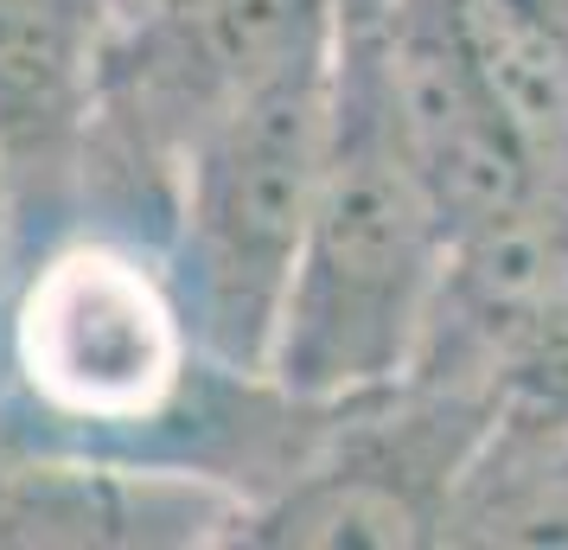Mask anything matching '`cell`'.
<instances>
[{"label": "cell", "mask_w": 568, "mask_h": 550, "mask_svg": "<svg viewBox=\"0 0 568 550\" xmlns=\"http://www.w3.org/2000/svg\"><path fill=\"white\" fill-rule=\"evenodd\" d=\"M447 257L454 231L403 141L371 0H338L326 167L268 384L301 403H345L415 371L440 308Z\"/></svg>", "instance_id": "1"}, {"label": "cell", "mask_w": 568, "mask_h": 550, "mask_svg": "<svg viewBox=\"0 0 568 550\" xmlns=\"http://www.w3.org/2000/svg\"><path fill=\"white\" fill-rule=\"evenodd\" d=\"M333 46L313 39L231 90L173 167V289L211 366L268 378L333 129Z\"/></svg>", "instance_id": "2"}, {"label": "cell", "mask_w": 568, "mask_h": 550, "mask_svg": "<svg viewBox=\"0 0 568 550\" xmlns=\"http://www.w3.org/2000/svg\"><path fill=\"white\" fill-rule=\"evenodd\" d=\"M13 359L39 410L64 422H148L205 359L173 276L122 243H71L32 269Z\"/></svg>", "instance_id": "3"}, {"label": "cell", "mask_w": 568, "mask_h": 550, "mask_svg": "<svg viewBox=\"0 0 568 550\" xmlns=\"http://www.w3.org/2000/svg\"><path fill=\"white\" fill-rule=\"evenodd\" d=\"M109 0H0V167L64 173L90 141L109 58Z\"/></svg>", "instance_id": "4"}]
</instances>
